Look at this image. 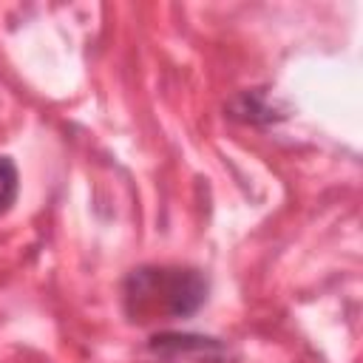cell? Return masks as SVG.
<instances>
[{"mask_svg": "<svg viewBox=\"0 0 363 363\" xmlns=\"http://www.w3.org/2000/svg\"><path fill=\"white\" fill-rule=\"evenodd\" d=\"M207 301V278L184 267H139L125 278V315L139 323L190 318Z\"/></svg>", "mask_w": 363, "mask_h": 363, "instance_id": "1", "label": "cell"}, {"mask_svg": "<svg viewBox=\"0 0 363 363\" xmlns=\"http://www.w3.org/2000/svg\"><path fill=\"white\" fill-rule=\"evenodd\" d=\"M17 167L9 156H0V213H6L11 207V201L17 199Z\"/></svg>", "mask_w": 363, "mask_h": 363, "instance_id": "2", "label": "cell"}]
</instances>
